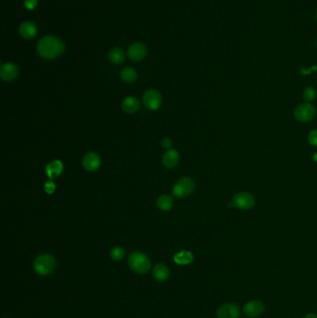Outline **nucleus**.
<instances>
[{"label":"nucleus","instance_id":"6e6552de","mask_svg":"<svg viewBox=\"0 0 317 318\" xmlns=\"http://www.w3.org/2000/svg\"><path fill=\"white\" fill-rule=\"evenodd\" d=\"M232 204L239 209L248 210V209L252 208L255 205V198L249 193L242 192V193H238L235 195Z\"/></svg>","mask_w":317,"mask_h":318},{"label":"nucleus","instance_id":"4468645a","mask_svg":"<svg viewBox=\"0 0 317 318\" xmlns=\"http://www.w3.org/2000/svg\"><path fill=\"white\" fill-rule=\"evenodd\" d=\"M19 31H20V36L23 38L31 39L36 37V35L37 33V26L33 22L24 21L20 24Z\"/></svg>","mask_w":317,"mask_h":318},{"label":"nucleus","instance_id":"f8f14e48","mask_svg":"<svg viewBox=\"0 0 317 318\" xmlns=\"http://www.w3.org/2000/svg\"><path fill=\"white\" fill-rule=\"evenodd\" d=\"M146 53H147L146 47L142 43H134L129 48L128 51V55L130 59L134 62L142 61L146 56Z\"/></svg>","mask_w":317,"mask_h":318},{"label":"nucleus","instance_id":"2eb2a0df","mask_svg":"<svg viewBox=\"0 0 317 318\" xmlns=\"http://www.w3.org/2000/svg\"><path fill=\"white\" fill-rule=\"evenodd\" d=\"M122 109L125 113H136L140 109V101L136 97H128L123 101Z\"/></svg>","mask_w":317,"mask_h":318},{"label":"nucleus","instance_id":"f3484780","mask_svg":"<svg viewBox=\"0 0 317 318\" xmlns=\"http://www.w3.org/2000/svg\"><path fill=\"white\" fill-rule=\"evenodd\" d=\"M63 170V165L59 160H54L47 166L46 173L50 179H55L61 174Z\"/></svg>","mask_w":317,"mask_h":318},{"label":"nucleus","instance_id":"a211bd4d","mask_svg":"<svg viewBox=\"0 0 317 318\" xmlns=\"http://www.w3.org/2000/svg\"><path fill=\"white\" fill-rule=\"evenodd\" d=\"M194 255L192 252L187 250H182L181 252L174 255V262L179 265H187L193 262Z\"/></svg>","mask_w":317,"mask_h":318},{"label":"nucleus","instance_id":"f257e3e1","mask_svg":"<svg viewBox=\"0 0 317 318\" xmlns=\"http://www.w3.org/2000/svg\"><path fill=\"white\" fill-rule=\"evenodd\" d=\"M64 44L57 37L47 36L42 37L37 44V52L42 58L51 60L59 57L64 52Z\"/></svg>","mask_w":317,"mask_h":318},{"label":"nucleus","instance_id":"dca6fc26","mask_svg":"<svg viewBox=\"0 0 317 318\" xmlns=\"http://www.w3.org/2000/svg\"><path fill=\"white\" fill-rule=\"evenodd\" d=\"M153 277L156 281L163 283L169 277V270L165 264L159 263L153 268Z\"/></svg>","mask_w":317,"mask_h":318},{"label":"nucleus","instance_id":"423d86ee","mask_svg":"<svg viewBox=\"0 0 317 318\" xmlns=\"http://www.w3.org/2000/svg\"><path fill=\"white\" fill-rule=\"evenodd\" d=\"M316 115V108L311 103H302L297 106L294 116L300 122L311 121Z\"/></svg>","mask_w":317,"mask_h":318},{"label":"nucleus","instance_id":"39448f33","mask_svg":"<svg viewBox=\"0 0 317 318\" xmlns=\"http://www.w3.org/2000/svg\"><path fill=\"white\" fill-rule=\"evenodd\" d=\"M143 103L149 110H158L162 105V96L156 90H148L143 94Z\"/></svg>","mask_w":317,"mask_h":318},{"label":"nucleus","instance_id":"4be33fe9","mask_svg":"<svg viewBox=\"0 0 317 318\" xmlns=\"http://www.w3.org/2000/svg\"><path fill=\"white\" fill-rule=\"evenodd\" d=\"M125 256V250L121 246H114L110 251V257L113 261H121Z\"/></svg>","mask_w":317,"mask_h":318},{"label":"nucleus","instance_id":"0eeeda50","mask_svg":"<svg viewBox=\"0 0 317 318\" xmlns=\"http://www.w3.org/2000/svg\"><path fill=\"white\" fill-rule=\"evenodd\" d=\"M265 311L264 303L260 299H251L247 301L243 308V312L247 318H260Z\"/></svg>","mask_w":317,"mask_h":318},{"label":"nucleus","instance_id":"b1692460","mask_svg":"<svg viewBox=\"0 0 317 318\" xmlns=\"http://www.w3.org/2000/svg\"><path fill=\"white\" fill-rule=\"evenodd\" d=\"M308 142L313 146H317V130L312 131L308 135Z\"/></svg>","mask_w":317,"mask_h":318},{"label":"nucleus","instance_id":"1a4fd4ad","mask_svg":"<svg viewBox=\"0 0 317 318\" xmlns=\"http://www.w3.org/2000/svg\"><path fill=\"white\" fill-rule=\"evenodd\" d=\"M240 314V308L233 302L224 303L217 310L218 318H239Z\"/></svg>","mask_w":317,"mask_h":318},{"label":"nucleus","instance_id":"c756f323","mask_svg":"<svg viewBox=\"0 0 317 318\" xmlns=\"http://www.w3.org/2000/svg\"></svg>","mask_w":317,"mask_h":318},{"label":"nucleus","instance_id":"ddd939ff","mask_svg":"<svg viewBox=\"0 0 317 318\" xmlns=\"http://www.w3.org/2000/svg\"><path fill=\"white\" fill-rule=\"evenodd\" d=\"M180 154L175 149H168L163 155L162 163L167 168H174L179 164Z\"/></svg>","mask_w":317,"mask_h":318},{"label":"nucleus","instance_id":"a878e982","mask_svg":"<svg viewBox=\"0 0 317 318\" xmlns=\"http://www.w3.org/2000/svg\"><path fill=\"white\" fill-rule=\"evenodd\" d=\"M44 188H45V191H46L48 194H52V193H54V191H55V189H56V186L54 185V183L51 181V182H48V183L45 185Z\"/></svg>","mask_w":317,"mask_h":318},{"label":"nucleus","instance_id":"aec40b11","mask_svg":"<svg viewBox=\"0 0 317 318\" xmlns=\"http://www.w3.org/2000/svg\"><path fill=\"white\" fill-rule=\"evenodd\" d=\"M109 60L114 64H119L125 60V52H123L122 49L114 48L109 52Z\"/></svg>","mask_w":317,"mask_h":318},{"label":"nucleus","instance_id":"5701e85b","mask_svg":"<svg viewBox=\"0 0 317 318\" xmlns=\"http://www.w3.org/2000/svg\"><path fill=\"white\" fill-rule=\"evenodd\" d=\"M303 98L307 102H312L317 98V91L313 87H308L303 92Z\"/></svg>","mask_w":317,"mask_h":318},{"label":"nucleus","instance_id":"bb28decb","mask_svg":"<svg viewBox=\"0 0 317 318\" xmlns=\"http://www.w3.org/2000/svg\"><path fill=\"white\" fill-rule=\"evenodd\" d=\"M161 144H162V147L166 148V149H169L172 145V142L169 138H164L163 140L161 141Z\"/></svg>","mask_w":317,"mask_h":318},{"label":"nucleus","instance_id":"412c9836","mask_svg":"<svg viewBox=\"0 0 317 318\" xmlns=\"http://www.w3.org/2000/svg\"><path fill=\"white\" fill-rule=\"evenodd\" d=\"M120 77L124 82L132 83L137 79V73L133 68L126 67L120 73Z\"/></svg>","mask_w":317,"mask_h":318},{"label":"nucleus","instance_id":"c85d7f7f","mask_svg":"<svg viewBox=\"0 0 317 318\" xmlns=\"http://www.w3.org/2000/svg\"><path fill=\"white\" fill-rule=\"evenodd\" d=\"M314 159H315V160H316V161L317 162V154H316L315 155H314Z\"/></svg>","mask_w":317,"mask_h":318},{"label":"nucleus","instance_id":"20e7f679","mask_svg":"<svg viewBox=\"0 0 317 318\" xmlns=\"http://www.w3.org/2000/svg\"><path fill=\"white\" fill-rule=\"evenodd\" d=\"M194 191V182L191 178L184 177L177 181L173 187V195L177 198H185Z\"/></svg>","mask_w":317,"mask_h":318},{"label":"nucleus","instance_id":"7ed1b4c3","mask_svg":"<svg viewBox=\"0 0 317 318\" xmlns=\"http://www.w3.org/2000/svg\"><path fill=\"white\" fill-rule=\"evenodd\" d=\"M129 265L137 274H146L151 268L149 258L143 252H132L129 257Z\"/></svg>","mask_w":317,"mask_h":318},{"label":"nucleus","instance_id":"cd10ccee","mask_svg":"<svg viewBox=\"0 0 317 318\" xmlns=\"http://www.w3.org/2000/svg\"><path fill=\"white\" fill-rule=\"evenodd\" d=\"M303 318H317V316L315 314H307L306 316Z\"/></svg>","mask_w":317,"mask_h":318},{"label":"nucleus","instance_id":"393cba45","mask_svg":"<svg viewBox=\"0 0 317 318\" xmlns=\"http://www.w3.org/2000/svg\"><path fill=\"white\" fill-rule=\"evenodd\" d=\"M37 3H38V0H25L24 6L27 10L33 11L37 6Z\"/></svg>","mask_w":317,"mask_h":318},{"label":"nucleus","instance_id":"6ab92c4d","mask_svg":"<svg viewBox=\"0 0 317 318\" xmlns=\"http://www.w3.org/2000/svg\"><path fill=\"white\" fill-rule=\"evenodd\" d=\"M157 206L161 210L168 211L173 206V199H172V197L170 195H161L157 200Z\"/></svg>","mask_w":317,"mask_h":318},{"label":"nucleus","instance_id":"9b49d317","mask_svg":"<svg viewBox=\"0 0 317 318\" xmlns=\"http://www.w3.org/2000/svg\"><path fill=\"white\" fill-rule=\"evenodd\" d=\"M19 74V69L17 65L11 62H7L2 64L0 68V76L1 79L4 81H11L17 77Z\"/></svg>","mask_w":317,"mask_h":318},{"label":"nucleus","instance_id":"7c9ffc66","mask_svg":"<svg viewBox=\"0 0 317 318\" xmlns=\"http://www.w3.org/2000/svg\"></svg>","mask_w":317,"mask_h":318},{"label":"nucleus","instance_id":"f03ea898","mask_svg":"<svg viewBox=\"0 0 317 318\" xmlns=\"http://www.w3.org/2000/svg\"><path fill=\"white\" fill-rule=\"evenodd\" d=\"M56 260L51 254H41L37 257L34 262V269L37 274L42 277L51 275L56 269Z\"/></svg>","mask_w":317,"mask_h":318},{"label":"nucleus","instance_id":"9d476101","mask_svg":"<svg viewBox=\"0 0 317 318\" xmlns=\"http://www.w3.org/2000/svg\"><path fill=\"white\" fill-rule=\"evenodd\" d=\"M82 164L88 171H96L101 167L102 160L99 154L90 152L83 157Z\"/></svg>","mask_w":317,"mask_h":318}]
</instances>
